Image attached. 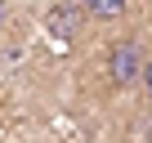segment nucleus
<instances>
[{
    "label": "nucleus",
    "instance_id": "nucleus-1",
    "mask_svg": "<svg viewBox=\"0 0 152 143\" xmlns=\"http://www.w3.org/2000/svg\"><path fill=\"white\" fill-rule=\"evenodd\" d=\"M143 58H148V45H143L139 36H116V40L103 49V72H107L112 90H134V85H139Z\"/></svg>",
    "mask_w": 152,
    "mask_h": 143
},
{
    "label": "nucleus",
    "instance_id": "nucleus-2",
    "mask_svg": "<svg viewBox=\"0 0 152 143\" xmlns=\"http://www.w3.org/2000/svg\"><path fill=\"white\" fill-rule=\"evenodd\" d=\"M85 27H90V18L81 14V5L76 0H54V5L45 9V36L54 40V45H81L85 40Z\"/></svg>",
    "mask_w": 152,
    "mask_h": 143
},
{
    "label": "nucleus",
    "instance_id": "nucleus-3",
    "mask_svg": "<svg viewBox=\"0 0 152 143\" xmlns=\"http://www.w3.org/2000/svg\"><path fill=\"white\" fill-rule=\"evenodd\" d=\"M76 5H81V14H85L90 23L107 27V23H121V18H125L130 0H76Z\"/></svg>",
    "mask_w": 152,
    "mask_h": 143
},
{
    "label": "nucleus",
    "instance_id": "nucleus-4",
    "mask_svg": "<svg viewBox=\"0 0 152 143\" xmlns=\"http://www.w3.org/2000/svg\"><path fill=\"white\" fill-rule=\"evenodd\" d=\"M139 85H143V94H148V103H152V49H148V58H143V72H139Z\"/></svg>",
    "mask_w": 152,
    "mask_h": 143
},
{
    "label": "nucleus",
    "instance_id": "nucleus-5",
    "mask_svg": "<svg viewBox=\"0 0 152 143\" xmlns=\"http://www.w3.org/2000/svg\"><path fill=\"white\" fill-rule=\"evenodd\" d=\"M5 23H9V5L0 0V31H5Z\"/></svg>",
    "mask_w": 152,
    "mask_h": 143
}]
</instances>
